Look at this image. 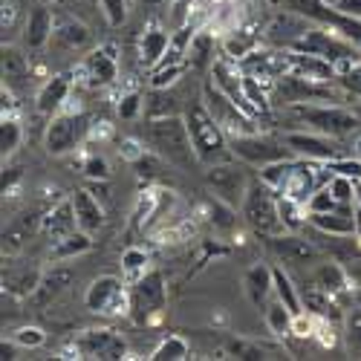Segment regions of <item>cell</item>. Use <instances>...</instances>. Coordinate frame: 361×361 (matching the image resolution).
Here are the masks:
<instances>
[{
    "label": "cell",
    "instance_id": "obj_11",
    "mask_svg": "<svg viewBox=\"0 0 361 361\" xmlns=\"http://www.w3.org/2000/svg\"><path fill=\"white\" fill-rule=\"evenodd\" d=\"M283 145L292 150L295 157L300 159H310V162H329V159H338L341 157V145L333 136H324L318 130H289L283 133Z\"/></svg>",
    "mask_w": 361,
    "mask_h": 361
},
{
    "label": "cell",
    "instance_id": "obj_14",
    "mask_svg": "<svg viewBox=\"0 0 361 361\" xmlns=\"http://www.w3.org/2000/svg\"><path fill=\"white\" fill-rule=\"evenodd\" d=\"M266 240H269V249H272L283 263H318L321 260V246L312 243V240L292 234V231L266 237Z\"/></svg>",
    "mask_w": 361,
    "mask_h": 361
},
{
    "label": "cell",
    "instance_id": "obj_48",
    "mask_svg": "<svg viewBox=\"0 0 361 361\" xmlns=\"http://www.w3.org/2000/svg\"><path fill=\"white\" fill-rule=\"evenodd\" d=\"M341 202L336 200V194L329 191V185H318L315 194L310 197L307 202V214H321V212H333V208H338Z\"/></svg>",
    "mask_w": 361,
    "mask_h": 361
},
{
    "label": "cell",
    "instance_id": "obj_39",
    "mask_svg": "<svg viewBox=\"0 0 361 361\" xmlns=\"http://www.w3.org/2000/svg\"><path fill=\"white\" fill-rule=\"evenodd\" d=\"M188 355H191V347H188V341L183 336H165L157 344V350L150 353L154 361H185Z\"/></svg>",
    "mask_w": 361,
    "mask_h": 361
},
{
    "label": "cell",
    "instance_id": "obj_55",
    "mask_svg": "<svg viewBox=\"0 0 361 361\" xmlns=\"http://www.w3.org/2000/svg\"><path fill=\"white\" fill-rule=\"evenodd\" d=\"M355 234L361 240V208H355Z\"/></svg>",
    "mask_w": 361,
    "mask_h": 361
},
{
    "label": "cell",
    "instance_id": "obj_12",
    "mask_svg": "<svg viewBox=\"0 0 361 361\" xmlns=\"http://www.w3.org/2000/svg\"><path fill=\"white\" fill-rule=\"evenodd\" d=\"M75 350L81 353V358H99V361H118L128 355V344L125 338L107 326H96V329H84L75 338Z\"/></svg>",
    "mask_w": 361,
    "mask_h": 361
},
{
    "label": "cell",
    "instance_id": "obj_26",
    "mask_svg": "<svg viewBox=\"0 0 361 361\" xmlns=\"http://www.w3.org/2000/svg\"><path fill=\"white\" fill-rule=\"evenodd\" d=\"M300 300H304V310L310 315H315L321 324H329V321H338L341 318V307H338V298L336 295H329L324 292L321 286L312 283V289H307L304 295H300Z\"/></svg>",
    "mask_w": 361,
    "mask_h": 361
},
{
    "label": "cell",
    "instance_id": "obj_43",
    "mask_svg": "<svg viewBox=\"0 0 361 361\" xmlns=\"http://www.w3.org/2000/svg\"><path fill=\"white\" fill-rule=\"evenodd\" d=\"M344 344L350 353H361V307L358 304L344 315Z\"/></svg>",
    "mask_w": 361,
    "mask_h": 361
},
{
    "label": "cell",
    "instance_id": "obj_23",
    "mask_svg": "<svg viewBox=\"0 0 361 361\" xmlns=\"http://www.w3.org/2000/svg\"><path fill=\"white\" fill-rule=\"evenodd\" d=\"M41 223H44V217H41L38 212H23V214H18V217L4 228V255H18L20 246L26 243V237L35 234V231H41Z\"/></svg>",
    "mask_w": 361,
    "mask_h": 361
},
{
    "label": "cell",
    "instance_id": "obj_18",
    "mask_svg": "<svg viewBox=\"0 0 361 361\" xmlns=\"http://www.w3.org/2000/svg\"><path fill=\"white\" fill-rule=\"evenodd\" d=\"M73 200V212H75V220H78V228L81 231H90L96 234L102 226H104V205L99 202V197L90 191V188H75L70 194Z\"/></svg>",
    "mask_w": 361,
    "mask_h": 361
},
{
    "label": "cell",
    "instance_id": "obj_13",
    "mask_svg": "<svg viewBox=\"0 0 361 361\" xmlns=\"http://www.w3.org/2000/svg\"><path fill=\"white\" fill-rule=\"evenodd\" d=\"M55 15L49 9V4H41L35 6L32 12L26 15V23H23V49L26 52H41L47 49V44L55 38Z\"/></svg>",
    "mask_w": 361,
    "mask_h": 361
},
{
    "label": "cell",
    "instance_id": "obj_42",
    "mask_svg": "<svg viewBox=\"0 0 361 361\" xmlns=\"http://www.w3.org/2000/svg\"><path fill=\"white\" fill-rule=\"evenodd\" d=\"M188 73V64H159L150 73V90H168Z\"/></svg>",
    "mask_w": 361,
    "mask_h": 361
},
{
    "label": "cell",
    "instance_id": "obj_50",
    "mask_svg": "<svg viewBox=\"0 0 361 361\" xmlns=\"http://www.w3.org/2000/svg\"><path fill=\"white\" fill-rule=\"evenodd\" d=\"M324 165H326V171H333V173H344V176L361 179V159H358V157H355V159L338 157V159H329V162H324Z\"/></svg>",
    "mask_w": 361,
    "mask_h": 361
},
{
    "label": "cell",
    "instance_id": "obj_10",
    "mask_svg": "<svg viewBox=\"0 0 361 361\" xmlns=\"http://www.w3.org/2000/svg\"><path fill=\"white\" fill-rule=\"evenodd\" d=\"M205 185H208V191H212L217 200L240 208V205H243V200H246V194H249L252 183H249V173L243 171V165L226 159V162H217V165H208Z\"/></svg>",
    "mask_w": 361,
    "mask_h": 361
},
{
    "label": "cell",
    "instance_id": "obj_34",
    "mask_svg": "<svg viewBox=\"0 0 361 361\" xmlns=\"http://www.w3.org/2000/svg\"><path fill=\"white\" fill-rule=\"evenodd\" d=\"M55 41L64 49H84L90 44V29L75 18H64L61 23H55Z\"/></svg>",
    "mask_w": 361,
    "mask_h": 361
},
{
    "label": "cell",
    "instance_id": "obj_30",
    "mask_svg": "<svg viewBox=\"0 0 361 361\" xmlns=\"http://www.w3.org/2000/svg\"><path fill=\"white\" fill-rule=\"evenodd\" d=\"M307 29H310V23L304 18H298V15H278L272 23H269L266 35H269V41H275L281 47H289L292 41H298L300 35H304Z\"/></svg>",
    "mask_w": 361,
    "mask_h": 361
},
{
    "label": "cell",
    "instance_id": "obj_49",
    "mask_svg": "<svg viewBox=\"0 0 361 361\" xmlns=\"http://www.w3.org/2000/svg\"><path fill=\"white\" fill-rule=\"evenodd\" d=\"M81 171H84L87 179H93V183H107V179H110V162L104 157H99V154L87 157L84 165H81Z\"/></svg>",
    "mask_w": 361,
    "mask_h": 361
},
{
    "label": "cell",
    "instance_id": "obj_1",
    "mask_svg": "<svg viewBox=\"0 0 361 361\" xmlns=\"http://www.w3.org/2000/svg\"><path fill=\"white\" fill-rule=\"evenodd\" d=\"M147 145H150V150H157L168 165L191 168L200 162L191 133H188V125H185V116H179V113L150 118L147 122Z\"/></svg>",
    "mask_w": 361,
    "mask_h": 361
},
{
    "label": "cell",
    "instance_id": "obj_24",
    "mask_svg": "<svg viewBox=\"0 0 361 361\" xmlns=\"http://www.w3.org/2000/svg\"><path fill=\"white\" fill-rule=\"evenodd\" d=\"M41 231L47 237H52V243L55 240H61L73 231H78V220H75V212H73V200H61L55 208H49V212L44 214V223H41Z\"/></svg>",
    "mask_w": 361,
    "mask_h": 361
},
{
    "label": "cell",
    "instance_id": "obj_6",
    "mask_svg": "<svg viewBox=\"0 0 361 361\" xmlns=\"http://www.w3.org/2000/svg\"><path fill=\"white\" fill-rule=\"evenodd\" d=\"M168 304V286L165 278L157 269H147V272L130 283V318L136 324H150Z\"/></svg>",
    "mask_w": 361,
    "mask_h": 361
},
{
    "label": "cell",
    "instance_id": "obj_31",
    "mask_svg": "<svg viewBox=\"0 0 361 361\" xmlns=\"http://www.w3.org/2000/svg\"><path fill=\"white\" fill-rule=\"evenodd\" d=\"M257 47H260V38L255 32H249V29H228V35L220 44V49L228 61H243V58L252 55Z\"/></svg>",
    "mask_w": 361,
    "mask_h": 361
},
{
    "label": "cell",
    "instance_id": "obj_27",
    "mask_svg": "<svg viewBox=\"0 0 361 361\" xmlns=\"http://www.w3.org/2000/svg\"><path fill=\"white\" fill-rule=\"evenodd\" d=\"M168 47H171V32H165L162 26H150L147 32L142 35V41H139V61H142V67L154 70L165 58Z\"/></svg>",
    "mask_w": 361,
    "mask_h": 361
},
{
    "label": "cell",
    "instance_id": "obj_57",
    "mask_svg": "<svg viewBox=\"0 0 361 361\" xmlns=\"http://www.w3.org/2000/svg\"><path fill=\"white\" fill-rule=\"evenodd\" d=\"M353 154H355V157H358V159H361V136H358V139H355V142H353Z\"/></svg>",
    "mask_w": 361,
    "mask_h": 361
},
{
    "label": "cell",
    "instance_id": "obj_22",
    "mask_svg": "<svg viewBox=\"0 0 361 361\" xmlns=\"http://www.w3.org/2000/svg\"><path fill=\"white\" fill-rule=\"evenodd\" d=\"M312 283L321 286V289L329 292V295H336V298H344L347 292H353V283H350L347 269H344V263L336 260V257H329V260H324V263L315 266Z\"/></svg>",
    "mask_w": 361,
    "mask_h": 361
},
{
    "label": "cell",
    "instance_id": "obj_28",
    "mask_svg": "<svg viewBox=\"0 0 361 361\" xmlns=\"http://www.w3.org/2000/svg\"><path fill=\"white\" fill-rule=\"evenodd\" d=\"M87 252H93V234L78 228V231H73V234H67V237H61V240H55L52 249H49V260H52V263L75 260V257H81V255H87Z\"/></svg>",
    "mask_w": 361,
    "mask_h": 361
},
{
    "label": "cell",
    "instance_id": "obj_45",
    "mask_svg": "<svg viewBox=\"0 0 361 361\" xmlns=\"http://www.w3.org/2000/svg\"><path fill=\"white\" fill-rule=\"evenodd\" d=\"M12 344L15 347H26V350H38L47 344V333L41 326L35 324H29V326H18L15 333H12Z\"/></svg>",
    "mask_w": 361,
    "mask_h": 361
},
{
    "label": "cell",
    "instance_id": "obj_51",
    "mask_svg": "<svg viewBox=\"0 0 361 361\" xmlns=\"http://www.w3.org/2000/svg\"><path fill=\"white\" fill-rule=\"evenodd\" d=\"M118 154H122L128 162H139L145 154H147V147L142 145V142H136V139H122V145H118Z\"/></svg>",
    "mask_w": 361,
    "mask_h": 361
},
{
    "label": "cell",
    "instance_id": "obj_40",
    "mask_svg": "<svg viewBox=\"0 0 361 361\" xmlns=\"http://www.w3.org/2000/svg\"><path fill=\"white\" fill-rule=\"evenodd\" d=\"M23 142V128L15 116H6L4 113V122H0V154H4V159H9L15 150L20 147Z\"/></svg>",
    "mask_w": 361,
    "mask_h": 361
},
{
    "label": "cell",
    "instance_id": "obj_16",
    "mask_svg": "<svg viewBox=\"0 0 361 361\" xmlns=\"http://www.w3.org/2000/svg\"><path fill=\"white\" fill-rule=\"evenodd\" d=\"M315 188H318V183H315V171L310 168V159H300V157H295V162H292V171L286 173V179H283V185H281V197H289V200H298V202H310V197L315 194Z\"/></svg>",
    "mask_w": 361,
    "mask_h": 361
},
{
    "label": "cell",
    "instance_id": "obj_4",
    "mask_svg": "<svg viewBox=\"0 0 361 361\" xmlns=\"http://www.w3.org/2000/svg\"><path fill=\"white\" fill-rule=\"evenodd\" d=\"M292 116L298 122H304V128L318 130L324 136H333V139H344L350 133H355L358 128V118L353 110L341 107V104H321V102H300L289 107Z\"/></svg>",
    "mask_w": 361,
    "mask_h": 361
},
{
    "label": "cell",
    "instance_id": "obj_8",
    "mask_svg": "<svg viewBox=\"0 0 361 361\" xmlns=\"http://www.w3.org/2000/svg\"><path fill=\"white\" fill-rule=\"evenodd\" d=\"M84 307L96 315H130V289H125L122 278L99 275L84 292Z\"/></svg>",
    "mask_w": 361,
    "mask_h": 361
},
{
    "label": "cell",
    "instance_id": "obj_35",
    "mask_svg": "<svg viewBox=\"0 0 361 361\" xmlns=\"http://www.w3.org/2000/svg\"><path fill=\"white\" fill-rule=\"evenodd\" d=\"M263 318H266V326H269V333L278 336V338H286L292 336V326H295V312L286 310L281 300H269L266 310H263Z\"/></svg>",
    "mask_w": 361,
    "mask_h": 361
},
{
    "label": "cell",
    "instance_id": "obj_33",
    "mask_svg": "<svg viewBox=\"0 0 361 361\" xmlns=\"http://www.w3.org/2000/svg\"><path fill=\"white\" fill-rule=\"evenodd\" d=\"M44 272L35 266H23L20 272H4V289L15 298H29V295H35L38 283H41Z\"/></svg>",
    "mask_w": 361,
    "mask_h": 361
},
{
    "label": "cell",
    "instance_id": "obj_60",
    "mask_svg": "<svg viewBox=\"0 0 361 361\" xmlns=\"http://www.w3.org/2000/svg\"><path fill=\"white\" fill-rule=\"evenodd\" d=\"M358 49H361V44H358Z\"/></svg>",
    "mask_w": 361,
    "mask_h": 361
},
{
    "label": "cell",
    "instance_id": "obj_7",
    "mask_svg": "<svg viewBox=\"0 0 361 361\" xmlns=\"http://www.w3.org/2000/svg\"><path fill=\"white\" fill-rule=\"evenodd\" d=\"M202 102L208 104L212 116L220 122V128L226 130V136H243V133H257V125H255V116H249L240 104H234L223 90L208 78L202 84Z\"/></svg>",
    "mask_w": 361,
    "mask_h": 361
},
{
    "label": "cell",
    "instance_id": "obj_15",
    "mask_svg": "<svg viewBox=\"0 0 361 361\" xmlns=\"http://www.w3.org/2000/svg\"><path fill=\"white\" fill-rule=\"evenodd\" d=\"M81 75L90 87H110L118 78V61L110 47H96L84 55Z\"/></svg>",
    "mask_w": 361,
    "mask_h": 361
},
{
    "label": "cell",
    "instance_id": "obj_25",
    "mask_svg": "<svg viewBox=\"0 0 361 361\" xmlns=\"http://www.w3.org/2000/svg\"><path fill=\"white\" fill-rule=\"evenodd\" d=\"M73 281H75V272H73L70 266H52V269H47V272H44V278H41V283H38L32 300H35L38 307H47V304H52V300L61 295Z\"/></svg>",
    "mask_w": 361,
    "mask_h": 361
},
{
    "label": "cell",
    "instance_id": "obj_3",
    "mask_svg": "<svg viewBox=\"0 0 361 361\" xmlns=\"http://www.w3.org/2000/svg\"><path fill=\"white\" fill-rule=\"evenodd\" d=\"M240 217L257 237H275L286 231L281 220V208H278V194L266 183H260V179L249 185V194L243 205H240Z\"/></svg>",
    "mask_w": 361,
    "mask_h": 361
},
{
    "label": "cell",
    "instance_id": "obj_52",
    "mask_svg": "<svg viewBox=\"0 0 361 361\" xmlns=\"http://www.w3.org/2000/svg\"><path fill=\"white\" fill-rule=\"evenodd\" d=\"M333 6L350 18H358L361 20V0H333Z\"/></svg>",
    "mask_w": 361,
    "mask_h": 361
},
{
    "label": "cell",
    "instance_id": "obj_20",
    "mask_svg": "<svg viewBox=\"0 0 361 361\" xmlns=\"http://www.w3.org/2000/svg\"><path fill=\"white\" fill-rule=\"evenodd\" d=\"M243 292L255 307H266L269 298L275 295V266H266V263L249 266L243 275Z\"/></svg>",
    "mask_w": 361,
    "mask_h": 361
},
{
    "label": "cell",
    "instance_id": "obj_56",
    "mask_svg": "<svg viewBox=\"0 0 361 361\" xmlns=\"http://www.w3.org/2000/svg\"><path fill=\"white\" fill-rule=\"evenodd\" d=\"M355 208H361V179H355Z\"/></svg>",
    "mask_w": 361,
    "mask_h": 361
},
{
    "label": "cell",
    "instance_id": "obj_19",
    "mask_svg": "<svg viewBox=\"0 0 361 361\" xmlns=\"http://www.w3.org/2000/svg\"><path fill=\"white\" fill-rule=\"evenodd\" d=\"M289 73L304 75L310 81H321V84H333L338 70L333 61H326L321 55H307V52H295L289 49Z\"/></svg>",
    "mask_w": 361,
    "mask_h": 361
},
{
    "label": "cell",
    "instance_id": "obj_9",
    "mask_svg": "<svg viewBox=\"0 0 361 361\" xmlns=\"http://www.w3.org/2000/svg\"><path fill=\"white\" fill-rule=\"evenodd\" d=\"M228 147H231V157L240 159L243 165H252V168H263V165H272L278 159H286V157H295L292 150L275 139L263 136L260 130L257 133H243V136H231L228 139Z\"/></svg>",
    "mask_w": 361,
    "mask_h": 361
},
{
    "label": "cell",
    "instance_id": "obj_59",
    "mask_svg": "<svg viewBox=\"0 0 361 361\" xmlns=\"http://www.w3.org/2000/svg\"><path fill=\"white\" fill-rule=\"evenodd\" d=\"M4 6H6V0H4Z\"/></svg>",
    "mask_w": 361,
    "mask_h": 361
},
{
    "label": "cell",
    "instance_id": "obj_21",
    "mask_svg": "<svg viewBox=\"0 0 361 361\" xmlns=\"http://www.w3.org/2000/svg\"><path fill=\"white\" fill-rule=\"evenodd\" d=\"M307 223L312 231H321V234H355V208L338 205L333 212L307 214Z\"/></svg>",
    "mask_w": 361,
    "mask_h": 361
},
{
    "label": "cell",
    "instance_id": "obj_41",
    "mask_svg": "<svg viewBox=\"0 0 361 361\" xmlns=\"http://www.w3.org/2000/svg\"><path fill=\"white\" fill-rule=\"evenodd\" d=\"M336 70H338L336 84H341L347 93H353V96H361V55L350 58V61L336 64Z\"/></svg>",
    "mask_w": 361,
    "mask_h": 361
},
{
    "label": "cell",
    "instance_id": "obj_36",
    "mask_svg": "<svg viewBox=\"0 0 361 361\" xmlns=\"http://www.w3.org/2000/svg\"><path fill=\"white\" fill-rule=\"evenodd\" d=\"M29 78V64H26V55L18 47H4V84L15 87L20 81Z\"/></svg>",
    "mask_w": 361,
    "mask_h": 361
},
{
    "label": "cell",
    "instance_id": "obj_37",
    "mask_svg": "<svg viewBox=\"0 0 361 361\" xmlns=\"http://www.w3.org/2000/svg\"><path fill=\"white\" fill-rule=\"evenodd\" d=\"M275 298L281 300V304H283L286 310H292L295 315L304 312V300H300V292L295 289L292 278L283 272L281 266H275Z\"/></svg>",
    "mask_w": 361,
    "mask_h": 361
},
{
    "label": "cell",
    "instance_id": "obj_46",
    "mask_svg": "<svg viewBox=\"0 0 361 361\" xmlns=\"http://www.w3.org/2000/svg\"><path fill=\"white\" fill-rule=\"evenodd\" d=\"M142 110H145V99H142V93H136V90L122 93V99H118V104H116V113H118L122 122H136V118L142 116Z\"/></svg>",
    "mask_w": 361,
    "mask_h": 361
},
{
    "label": "cell",
    "instance_id": "obj_54",
    "mask_svg": "<svg viewBox=\"0 0 361 361\" xmlns=\"http://www.w3.org/2000/svg\"><path fill=\"white\" fill-rule=\"evenodd\" d=\"M350 298H353V304H358V307H361V286H353Z\"/></svg>",
    "mask_w": 361,
    "mask_h": 361
},
{
    "label": "cell",
    "instance_id": "obj_38",
    "mask_svg": "<svg viewBox=\"0 0 361 361\" xmlns=\"http://www.w3.org/2000/svg\"><path fill=\"white\" fill-rule=\"evenodd\" d=\"M150 269V255L142 249V246H128L125 252H122V275L133 283V281H139L145 272Z\"/></svg>",
    "mask_w": 361,
    "mask_h": 361
},
{
    "label": "cell",
    "instance_id": "obj_29",
    "mask_svg": "<svg viewBox=\"0 0 361 361\" xmlns=\"http://www.w3.org/2000/svg\"><path fill=\"white\" fill-rule=\"evenodd\" d=\"M237 212H240V208L217 200L214 194L208 197V202H205V217H208V223H212V228L217 234H234L237 231L240 220H243V217H237Z\"/></svg>",
    "mask_w": 361,
    "mask_h": 361
},
{
    "label": "cell",
    "instance_id": "obj_17",
    "mask_svg": "<svg viewBox=\"0 0 361 361\" xmlns=\"http://www.w3.org/2000/svg\"><path fill=\"white\" fill-rule=\"evenodd\" d=\"M70 93H73V75L70 73H58V75L47 78L41 84V90H38V96H35L38 113H44V116L61 113V107L70 99Z\"/></svg>",
    "mask_w": 361,
    "mask_h": 361
},
{
    "label": "cell",
    "instance_id": "obj_2",
    "mask_svg": "<svg viewBox=\"0 0 361 361\" xmlns=\"http://www.w3.org/2000/svg\"><path fill=\"white\" fill-rule=\"evenodd\" d=\"M183 116H185V125H188L194 150H197V157H200V162H202L205 168L231 159L228 136H226V130L220 128L217 118L212 116V110H208L205 102H191Z\"/></svg>",
    "mask_w": 361,
    "mask_h": 361
},
{
    "label": "cell",
    "instance_id": "obj_32",
    "mask_svg": "<svg viewBox=\"0 0 361 361\" xmlns=\"http://www.w3.org/2000/svg\"><path fill=\"white\" fill-rule=\"evenodd\" d=\"M214 64V32L212 29H197L188 47V70H205Z\"/></svg>",
    "mask_w": 361,
    "mask_h": 361
},
{
    "label": "cell",
    "instance_id": "obj_58",
    "mask_svg": "<svg viewBox=\"0 0 361 361\" xmlns=\"http://www.w3.org/2000/svg\"><path fill=\"white\" fill-rule=\"evenodd\" d=\"M41 4H58V0H41Z\"/></svg>",
    "mask_w": 361,
    "mask_h": 361
},
{
    "label": "cell",
    "instance_id": "obj_5",
    "mask_svg": "<svg viewBox=\"0 0 361 361\" xmlns=\"http://www.w3.org/2000/svg\"><path fill=\"white\" fill-rule=\"evenodd\" d=\"M90 118L84 113H55L44 133V147L49 157H67L90 136Z\"/></svg>",
    "mask_w": 361,
    "mask_h": 361
},
{
    "label": "cell",
    "instance_id": "obj_44",
    "mask_svg": "<svg viewBox=\"0 0 361 361\" xmlns=\"http://www.w3.org/2000/svg\"><path fill=\"white\" fill-rule=\"evenodd\" d=\"M99 6H102L104 20H107L113 29H118V26H125V23H128L130 0H99Z\"/></svg>",
    "mask_w": 361,
    "mask_h": 361
},
{
    "label": "cell",
    "instance_id": "obj_47",
    "mask_svg": "<svg viewBox=\"0 0 361 361\" xmlns=\"http://www.w3.org/2000/svg\"><path fill=\"white\" fill-rule=\"evenodd\" d=\"M329 191L336 194V200L341 205H353L355 202V179L353 176H344V173H329Z\"/></svg>",
    "mask_w": 361,
    "mask_h": 361
},
{
    "label": "cell",
    "instance_id": "obj_53",
    "mask_svg": "<svg viewBox=\"0 0 361 361\" xmlns=\"http://www.w3.org/2000/svg\"><path fill=\"white\" fill-rule=\"evenodd\" d=\"M344 269H347V275H350V283H353V286H361V257L347 260Z\"/></svg>",
    "mask_w": 361,
    "mask_h": 361
}]
</instances>
